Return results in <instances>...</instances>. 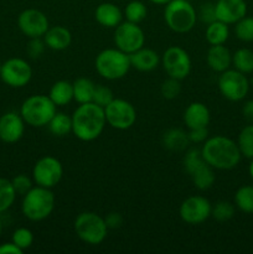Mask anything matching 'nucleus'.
Wrapping results in <instances>:
<instances>
[{
  "label": "nucleus",
  "instance_id": "nucleus-28",
  "mask_svg": "<svg viewBox=\"0 0 253 254\" xmlns=\"http://www.w3.org/2000/svg\"><path fill=\"white\" fill-rule=\"evenodd\" d=\"M47 126H49V130L52 135L62 138L72 131V117L63 112H56V114L52 117Z\"/></svg>",
  "mask_w": 253,
  "mask_h": 254
},
{
  "label": "nucleus",
  "instance_id": "nucleus-22",
  "mask_svg": "<svg viewBox=\"0 0 253 254\" xmlns=\"http://www.w3.org/2000/svg\"><path fill=\"white\" fill-rule=\"evenodd\" d=\"M97 22L104 27H117L122 22L123 12L113 2H102L94 11Z\"/></svg>",
  "mask_w": 253,
  "mask_h": 254
},
{
  "label": "nucleus",
  "instance_id": "nucleus-19",
  "mask_svg": "<svg viewBox=\"0 0 253 254\" xmlns=\"http://www.w3.org/2000/svg\"><path fill=\"white\" fill-rule=\"evenodd\" d=\"M206 62L213 72L221 73L230 68L232 64V55L223 45H211L206 55Z\"/></svg>",
  "mask_w": 253,
  "mask_h": 254
},
{
  "label": "nucleus",
  "instance_id": "nucleus-21",
  "mask_svg": "<svg viewBox=\"0 0 253 254\" xmlns=\"http://www.w3.org/2000/svg\"><path fill=\"white\" fill-rule=\"evenodd\" d=\"M42 39L49 49L54 51H63L71 45L72 35L67 27L59 25V26L49 27Z\"/></svg>",
  "mask_w": 253,
  "mask_h": 254
},
{
  "label": "nucleus",
  "instance_id": "nucleus-40",
  "mask_svg": "<svg viewBox=\"0 0 253 254\" xmlns=\"http://www.w3.org/2000/svg\"><path fill=\"white\" fill-rule=\"evenodd\" d=\"M45 49H46V44H45L42 37H32L26 45V52L29 55L30 59H40L44 55Z\"/></svg>",
  "mask_w": 253,
  "mask_h": 254
},
{
  "label": "nucleus",
  "instance_id": "nucleus-23",
  "mask_svg": "<svg viewBox=\"0 0 253 254\" xmlns=\"http://www.w3.org/2000/svg\"><path fill=\"white\" fill-rule=\"evenodd\" d=\"M49 97L56 107L67 106L73 99V86L64 79L55 82L50 88Z\"/></svg>",
  "mask_w": 253,
  "mask_h": 254
},
{
  "label": "nucleus",
  "instance_id": "nucleus-44",
  "mask_svg": "<svg viewBox=\"0 0 253 254\" xmlns=\"http://www.w3.org/2000/svg\"><path fill=\"white\" fill-rule=\"evenodd\" d=\"M106 221V225L108 227V230H117V228H121L123 225V216L119 212H109L108 215L104 217Z\"/></svg>",
  "mask_w": 253,
  "mask_h": 254
},
{
  "label": "nucleus",
  "instance_id": "nucleus-16",
  "mask_svg": "<svg viewBox=\"0 0 253 254\" xmlns=\"http://www.w3.org/2000/svg\"><path fill=\"white\" fill-rule=\"evenodd\" d=\"M25 133V122L21 114L7 112L0 117V139L7 144H14Z\"/></svg>",
  "mask_w": 253,
  "mask_h": 254
},
{
  "label": "nucleus",
  "instance_id": "nucleus-15",
  "mask_svg": "<svg viewBox=\"0 0 253 254\" xmlns=\"http://www.w3.org/2000/svg\"><path fill=\"white\" fill-rule=\"evenodd\" d=\"M17 26L25 36L32 39L44 37L49 30L50 24L49 19L42 11L37 9H26L17 16Z\"/></svg>",
  "mask_w": 253,
  "mask_h": 254
},
{
  "label": "nucleus",
  "instance_id": "nucleus-12",
  "mask_svg": "<svg viewBox=\"0 0 253 254\" xmlns=\"http://www.w3.org/2000/svg\"><path fill=\"white\" fill-rule=\"evenodd\" d=\"M114 44H116L117 49L130 55L144 46L145 35L138 24L124 21L116 27Z\"/></svg>",
  "mask_w": 253,
  "mask_h": 254
},
{
  "label": "nucleus",
  "instance_id": "nucleus-7",
  "mask_svg": "<svg viewBox=\"0 0 253 254\" xmlns=\"http://www.w3.org/2000/svg\"><path fill=\"white\" fill-rule=\"evenodd\" d=\"M73 227L77 237L82 242L91 246L101 245L106 240L107 233H108V227H107L104 217L96 212H89V211L82 212L77 216Z\"/></svg>",
  "mask_w": 253,
  "mask_h": 254
},
{
  "label": "nucleus",
  "instance_id": "nucleus-10",
  "mask_svg": "<svg viewBox=\"0 0 253 254\" xmlns=\"http://www.w3.org/2000/svg\"><path fill=\"white\" fill-rule=\"evenodd\" d=\"M104 114L108 126L118 130L131 128L136 121V111L130 102L122 98H114L107 107Z\"/></svg>",
  "mask_w": 253,
  "mask_h": 254
},
{
  "label": "nucleus",
  "instance_id": "nucleus-13",
  "mask_svg": "<svg viewBox=\"0 0 253 254\" xmlns=\"http://www.w3.org/2000/svg\"><path fill=\"white\" fill-rule=\"evenodd\" d=\"M0 77L6 86L12 88H21L31 81L32 68L27 61L14 57L1 64Z\"/></svg>",
  "mask_w": 253,
  "mask_h": 254
},
{
  "label": "nucleus",
  "instance_id": "nucleus-49",
  "mask_svg": "<svg viewBox=\"0 0 253 254\" xmlns=\"http://www.w3.org/2000/svg\"><path fill=\"white\" fill-rule=\"evenodd\" d=\"M1 231H2V222H1V218H0V235H1Z\"/></svg>",
  "mask_w": 253,
  "mask_h": 254
},
{
  "label": "nucleus",
  "instance_id": "nucleus-8",
  "mask_svg": "<svg viewBox=\"0 0 253 254\" xmlns=\"http://www.w3.org/2000/svg\"><path fill=\"white\" fill-rule=\"evenodd\" d=\"M218 89L226 99L240 102L246 98L250 91V82L245 73L237 69H226L218 77Z\"/></svg>",
  "mask_w": 253,
  "mask_h": 254
},
{
  "label": "nucleus",
  "instance_id": "nucleus-14",
  "mask_svg": "<svg viewBox=\"0 0 253 254\" xmlns=\"http://www.w3.org/2000/svg\"><path fill=\"white\" fill-rule=\"evenodd\" d=\"M212 205L203 196H190L183 201L179 208L180 218L188 225H201L211 217Z\"/></svg>",
  "mask_w": 253,
  "mask_h": 254
},
{
  "label": "nucleus",
  "instance_id": "nucleus-30",
  "mask_svg": "<svg viewBox=\"0 0 253 254\" xmlns=\"http://www.w3.org/2000/svg\"><path fill=\"white\" fill-rule=\"evenodd\" d=\"M235 205L245 213H253V186H241L235 193Z\"/></svg>",
  "mask_w": 253,
  "mask_h": 254
},
{
  "label": "nucleus",
  "instance_id": "nucleus-2",
  "mask_svg": "<svg viewBox=\"0 0 253 254\" xmlns=\"http://www.w3.org/2000/svg\"><path fill=\"white\" fill-rule=\"evenodd\" d=\"M201 154L203 160L217 170L235 169L242 158L237 143L225 135L206 139L201 148Z\"/></svg>",
  "mask_w": 253,
  "mask_h": 254
},
{
  "label": "nucleus",
  "instance_id": "nucleus-43",
  "mask_svg": "<svg viewBox=\"0 0 253 254\" xmlns=\"http://www.w3.org/2000/svg\"><path fill=\"white\" fill-rule=\"evenodd\" d=\"M188 135H189V139H190V143H195V144L203 143V141L208 138L207 127H205V128L190 129Z\"/></svg>",
  "mask_w": 253,
  "mask_h": 254
},
{
  "label": "nucleus",
  "instance_id": "nucleus-45",
  "mask_svg": "<svg viewBox=\"0 0 253 254\" xmlns=\"http://www.w3.org/2000/svg\"><path fill=\"white\" fill-rule=\"evenodd\" d=\"M24 251L20 250L15 243L7 242L0 245V254H22Z\"/></svg>",
  "mask_w": 253,
  "mask_h": 254
},
{
  "label": "nucleus",
  "instance_id": "nucleus-5",
  "mask_svg": "<svg viewBox=\"0 0 253 254\" xmlns=\"http://www.w3.org/2000/svg\"><path fill=\"white\" fill-rule=\"evenodd\" d=\"M94 66L99 76L108 81L123 78L131 67L129 55L119 49H106L99 52Z\"/></svg>",
  "mask_w": 253,
  "mask_h": 254
},
{
  "label": "nucleus",
  "instance_id": "nucleus-24",
  "mask_svg": "<svg viewBox=\"0 0 253 254\" xmlns=\"http://www.w3.org/2000/svg\"><path fill=\"white\" fill-rule=\"evenodd\" d=\"M213 170H215V169H213L212 166L208 165L205 161L202 165L198 166V168L191 174L190 176L191 179H192V183L197 190L205 191L212 188V185L216 181V175Z\"/></svg>",
  "mask_w": 253,
  "mask_h": 254
},
{
  "label": "nucleus",
  "instance_id": "nucleus-35",
  "mask_svg": "<svg viewBox=\"0 0 253 254\" xmlns=\"http://www.w3.org/2000/svg\"><path fill=\"white\" fill-rule=\"evenodd\" d=\"M235 34L238 40L243 42L253 41V17L245 16L236 22Z\"/></svg>",
  "mask_w": 253,
  "mask_h": 254
},
{
  "label": "nucleus",
  "instance_id": "nucleus-29",
  "mask_svg": "<svg viewBox=\"0 0 253 254\" xmlns=\"http://www.w3.org/2000/svg\"><path fill=\"white\" fill-rule=\"evenodd\" d=\"M232 64L235 69L247 74L253 72V51L250 49H240L232 55Z\"/></svg>",
  "mask_w": 253,
  "mask_h": 254
},
{
  "label": "nucleus",
  "instance_id": "nucleus-38",
  "mask_svg": "<svg viewBox=\"0 0 253 254\" xmlns=\"http://www.w3.org/2000/svg\"><path fill=\"white\" fill-rule=\"evenodd\" d=\"M161 96L164 97L165 99H175L176 97H179L181 92V84L180 81L176 78H171L169 77L168 79L163 82L161 84Z\"/></svg>",
  "mask_w": 253,
  "mask_h": 254
},
{
  "label": "nucleus",
  "instance_id": "nucleus-39",
  "mask_svg": "<svg viewBox=\"0 0 253 254\" xmlns=\"http://www.w3.org/2000/svg\"><path fill=\"white\" fill-rule=\"evenodd\" d=\"M114 99L113 92H112L111 88H108L107 86H103V84H97L96 89H94L93 94V103L98 104L101 107H107L112 101Z\"/></svg>",
  "mask_w": 253,
  "mask_h": 254
},
{
  "label": "nucleus",
  "instance_id": "nucleus-27",
  "mask_svg": "<svg viewBox=\"0 0 253 254\" xmlns=\"http://www.w3.org/2000/svg\"><path fill=\"white\" fill-rule=\"evenodd\" d=\"M206 41L210 45H223L230 36L228 25L220 20H215L206 27Z\"/></svg>",
  "mask_w": 253,
  "mask_h": 254
},
{
  "label": "nucleus",
  "instance_id": "nucleus-34",
  "mask_svg": "<svg viewBox=\"0 0 253 254\" xmlns=\"http://www.w3.org/2000/svg\"><path fill=\"white\" fill-rule=\"evenodd\" d=\"M203 163H205V160H203L202 154H201V149L198 148L189 149L183 159L184 169H185V171L189 175H191V174H192L198 166L202 165Z\"/></svg>",
  "mask_w": 253,
  "mask_h": 254
},
{
  "label": "nucleus",
  "instance_id": "nucleus-47",
  "mask_svg": "<svg viewBox=\"0 0 253 254\" xmlns=\"http://www.w3.org/2000/svg\"><path fill=\"white\" fill-rule=\"evenodd\" d=\"M151 2H154V4H159V5H166L168 4L170 0H150Z\"/></svg>",
  "mask_w": 253,
  "mask_h": 254
},
{
  "label": "nucleus",
  "instance_id": "nucleus-48",
  "mask_svg": "<svg viewBox=\"0 0 253 254\" xmlns=\"http://www.w3.org/2000/svg\"><path fill=\"white\" fill-rule=\"evenodd\" d=\"M248 171H250V175L253 180V158L251 159V164H250V168H248Z\"/></svg>",
  "mask_w": 253,
  "mask_h": 254
},
{
  "label": "nucleus",
  "instance_id": "nucleus-1",
  "mask_svg": "<svg viewBox=\"0 0 253 254\" xmlns=\"http://www.w3.org/2000/svg\"><path fill=\"white\" fill-rule=\"evenodd\" d=\"M106 124L104 108L93 102L79 104L72 114V133L81 141L96 140Z\"/></svg>",
  "mask_w": 253,
  "mask_h": 254
},
{
  "label": "nucleus",
  "instance_id": "nucleus-41",
  "mask_svg": "<svg viewBox=\"0 0 253 254\" xmlns=\"http://www.w3.org/2000/svg\"><path fill=\"white\" fill-rule=\"evenodd\" d=\"M32 183H34V180H31V179L27 175H25V174L16 175L11 180V184L12 186H14V190L15 192H16V195L22 196H24L27 191L31 190V189L34 188V186H32Z\"/></svg>",
  "mask_w": 253,
  "mask_h": 254
},
{
  "label": "nucleus",
  "instance_id": "nucleus-17",
  "mask_svg": "<svg viewBox=\"0 0 253 254\" xmlns=\"http://www.w3.org/2000/svg\"><path fill=\"white\" fill-rule=\"evenodd\" d=\"M216 19L225 24H236L247 14L245 0H217L215 4Z\"/></svg>",
  "mask_w": 253,
  "mask_h": 254
},
{
  "label": "nucleus",
  "instance_id": "nucleus-50",
  "mask_svg": "<svg viewBox=\"0 0 253 254\" xmlns=\"http://www.w3.org/2000/svg\"><path fill=\"white\" fill-rule=\"evenodd\" d=\"M1 64H1V62H0V69H1Z\"/></svg>",
  "mask_w": 253,
  "mask_h": 254
},
{
  "label": "nucleus",
  "instance_id": "nucleus-33",
  "mask_svg": "<svg viewBox=\"0 0 253 254\" xmlns=\"http://www.w3.org/2000/svg\"><path fill=\"white\" fill-rule=\"evenodd\" d=\"M148 14V9H146L145 4L139 0H133V1L128 2L124 9V16H126V21L134 22V24H139L143 21Z\"/></svg>",
  "mask_w": 253,
  "mask_h": 254
},
{
  "label": "nucleus",
  "instance_id": "nucleus-4",
  "mask_svg": "<svg viewBox=\"0 0 253 254\" xmlns=\"http://www.w3.org/2000/svg\"><path fill=\"white\" fill-rule=\"evenodd\" d=\"M57 107L50 99L49 96L44 94H34L25 99L20 108V114L22 119L29 126L35 128H41L47 126L52 117L56 114Z\"/></svg>",
  "mask_w": 253,
  "mask_h": 254
},
{
  "label": "nucleus",
  "instance_id": "nucleus-32",
  "mask_svg": "<svg viewBox=\"0 0 253 254\" xmlns=\"http://www.w3.org/2000/svg\"><path fill=\"white\" fill-rule=\"evenodd\" d=\"M15 198H16V192H15L11 180L0 178V213L9 210L15 202Z\"/></svg>",
  "mask_w": 253,
  "mask_h": 254
},
{
  "label": "nucleus",
  "instance_id": "nucleus-20",
  "mask_svg": "<svg viewBox=\"0 0 253 254\" xmlns=\"http://www.w3.org/2000/svg\"><path fill=\"white\" fill-rule=\"evenodd\" d=\"M130 66L140 72H150L160 64V57L154 50L141 47L138 51L129 55Z\"/></svg>",
  "mask_w": 253,
  "mask_h": 254
},
{
  "label": "nucleus",
  "instance_id": "nucleus-6",
  "mask_svg": "<svg viewBox=\"0 0 253 254\" xmlns=\"http://www.w3.org/2000/svg\"><path fill=\"white\" fill-rule=\"evenodd\" d=\"M164 19L174 32L185 34L193 29L197 14L189 0H170L164 10Z\"/></svg>",
  "mask_w": 253,
  "mask_h": 254
},
{
  "label": "nucleus",
  "instance_id": "nucleus-42",
  "mask_svg": "<svg viewBox=\"0 0 253 254\" xmlns=\"http://www.w3.org/2000/svg\"><path fill=\"white\" fill-rule=\"evenodd\" d=\"M198 19L203 22V24H211L216 19V11H215V4L212 2H206L202 4L200 7V11H198Z\"/></svg>",
  "mask_w": 253,
  "mask_h": 254
},
{
  "label": "nucleus",
  "instance_id": "nucleus-36",
  "mask_svg": "<svg viewBox=\"0 0 253 254\" xmlns=\"http://www.w3.org/2000/svg\"><path fill=\"white\" fill-rule=\"evenodd\" d=\"M211 216L218 222H226L235 216V206L228 201H218L215 206H212Z\"/></svg>",
  "mask_w": 253,
  "mask_h": 254
},
{
  "label": "nucleus",
  "instance_id": "nucleus-18",
  "mask_svg": "<svg viewBox=\"0 0 253 254\" xmlns=\"http://www.w3.org/2000/svg\"><path fill=\"white\" fill-rule=\"evenodd\" d=\"M210 111L201 102H192L184 112V123L189 129L205 128L210 123Z\"/></svg>",
  "mask_w": 253,
  "mask_h": 254
},
{
  "label": "nucleus",
  "instance_id": "nucleus-11",
  "mask_svg": "<svg viewBox=\"0 0 253 254\" xmlns=\"http://www.w3.org/2000/svg\"><path fill=\"white\" fill-rule=\"evenodd\" d=\"M160 61L164 71L171 78L181 81L190 74L191 59L183 47L170 46L165 50Z\"/></svg>",
  "mask_w": 253,
  "mask_h": 254
},
{
  "label": "nucleus",
  "instance_id": "nucleus-3",
  "mask_svg": "<svg viewBox=\"0 0 253 254\" xmlns=\"http://www.w3.org/2000/svg\"><path fill=\"white\" fill-rule=\"evenodd\" d=\"M55 208V195L51 189L34 186L24 195L21 211L27 220L39 222L52 213Z\"/></svg>",
  "mask_w": 253,
  "mask_h": 254
},
{
  "label": "nucleus",
  "instance_id": "nucleus-37",
  "mask_svg": "<svg viewBox=\"0 0 253 254\" xmlns=\"http://www.w3.org/2000/svg\"><path fill=\"white\" fill-rule=\"evenodd\" d=\"M11 242L15 243L21 251H25L31 247L32 243H34V233L29 228L20 227L12 233Z\"/></svg>",
  "mask_w": 253,
  "mask_h": 254
},
{
  "label": "nucleus",
  "instance_id": "nucleus-51",
  "mask_svg": "<svg viewBox=\"0 0 253 254\" xmlns=\"http://www.w3.org/2000/svg\"><path fill=\"white\" fill-rule=\"evenodd\" d=\"M0 141H1V139H0Z\"/></svg>",
  "mask_w": 253,
  "mask_h": 254
},
{
  "label": "nucleus",
  "instance_id": "nucleus-46",
  "mask_svg": "<svg viewBox=\"0 0 253 254\" xmlns=\"http://www.w3.org/2000/svg\"><path fill=\"white\" fill-rule=\"evenodd\" d=\"M242 114L245 119L250 123H253V99L247 101L242 107Z\"/></svg>",
  "mask_w": 253,
  "mask_h": 254
},
{
  "label": "nucleus",
  "instance_id": "nucleus-9",
  "mask_svg": "<svg viewBox=\"0 0 253 254\" xmlns=\"http://www.w3.org/2000/svg\"><path fill=\"white\" fill-rule=\"evenodd\" d=\"M63 175L61 161L51 155L40 158L32 168V180L36 185L52 189L59 185Z\"/></svg>",
  "mask_w": 253,
  "mask_h": 254
},
{
  "label": "nucleus",
  "instance_id": "nucleus-25",
  "mask_svg": "<svg viewBox=\"0 0 253 254\" xmlns=\"http://www.w3.org/2000/svg\"><path fill=\"white\" fill-rule=\"evenodd\" d=\"M190 144L188 133L181 129H169L163 135V145L170 151H183Z\"/></svg>",
  "mask_w": 253,
  "mask_h": 254
},
{
  "label": "nucleus",
  "instance_id": "nucleus-31",
  "mask_svg": "<svg viewBox=\"0 0 253 254\" xmlns=\"http://www.w3.org/2000/svg\"><path fill=\"white\" fill-rule=\"evenodd\" d=\"M237 145L241 155L247 159L253 158V124L246 126L238 134Z\"/></svg>",
  "mask_w": 253,
  "mask_h": 254
},
{
  "label": "nucleus",
  "instance_id": "nucleus-26",
  "mask_svg": "<svg viewBox=\"0 0 253 254\" xmlns=\"http://www.w3.org/2000/svg\"><path fill=\"white\" fill-rule=\"evenodd\" d=\"M72 86H73V99L77 103L83 104L93 101L94 89L97 86L93 81L86 77H81V78H77L72 83Z\"/></svg>",
  "mask_w": 253,
  "mask_h": 254
}]
</instances>
